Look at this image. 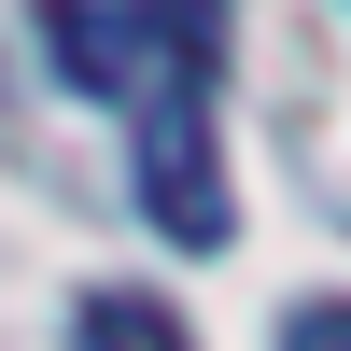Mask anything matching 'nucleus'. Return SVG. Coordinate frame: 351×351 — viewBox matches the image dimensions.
Instances as JSON below:
<instances>
[{
    "label": "nucleus",
    "mask_w": 351,
    "mask_h": 351,
    "mask_svg": "<svg viewBox=\"0 0 351 351\" xmlns=\"http://www.w3.org/2000/svg\"><path fill=\"white\" fill-rule=\"evenodd\" d=\"M141 211H155V239L183 253H225V141H211V71H169L155 99H141Z\"/></svg>",
    "instance_id": "f03ea898"
},
{
    "label": "nucleus",
    "mask_w": 351,
    "mask_h": 351,
    "mask_svg": "<svg viewBox=\"0 0 351 351\" xmlns=\"http://www.w3.org/2000/svg\"><path fill=\"white\" fill-rule=\"evenodd\" d=\"M281 351H351V295H309V309H281Z\"/></svg>",
    "instance_id": "20e7f679"
},
{
    "label": "nucleus",
    "mask_w": 351,
    "mask_h": 351,
    "mask_svg": "<svg viewBox=\"0 0 351 351\" xmlns=\"http://www.w3.org/2000/svg\"><path fill=\"white\" fill-rule=\"evenodd\" d=\"M211 43H225L211 14H141V0H56L43 14V56L84 99H155L169 71H211Z\"/></svg>",
    "instance_id": "f257e3e1"
},
{
    "label": "nucleus",
    "mask_w": 351,
    "mask_h": 351,
    "mask_svg": "<svg viewBox=\"0 0 351 351\" xmlns=\"http://www.w3.org/2000/svg\"><path fill=\"white\" fill-rule=\"evenodd\" d=\"M71 337H84V351H197L155 295H84V309H71Z\"/></svg>",
    "instance_id": "7ed1b4c3"
}]
</instances>
